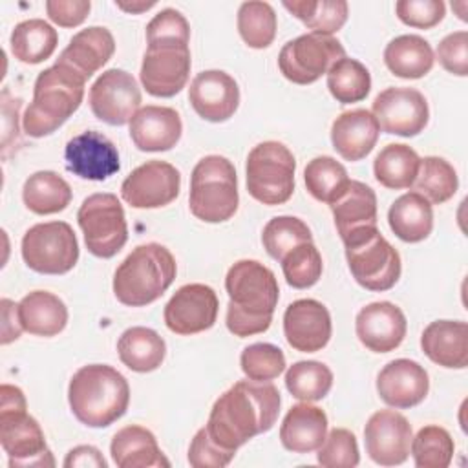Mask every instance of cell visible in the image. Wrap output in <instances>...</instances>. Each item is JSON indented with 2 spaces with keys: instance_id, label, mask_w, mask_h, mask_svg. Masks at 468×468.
I'll use <instances>...</instances> for the list:
<instances>
[{
  "instance_id": "obj_1",
  "label": "cell",
  "mask_w": 468,
  "mask_h": 468,
  "mask_svg": "<svg viewBox=\"0 0 468 468\" xmlns=\"http://www.w3.org/2000/svg\"><path fill=\"white\" fill-rule=\"evenodd\" d=\"M280 404L282 397L274 384L238 380L214 402L205 430L218 446L236 452L274 426Z\"/></svg>"
},
{
  "instance_id": "obj_2",
  "label": "cell",
  "mask_w": 468,
  "mask_h": 468,
  "mask_svg": "<svg viewBox=\"0 0 468 468\" xmlns=\"http://www.w3.org/2000/svg\"><path fill=\"white\" fill-rule=\"evenodd\" d=\"M225 289L229 294L225 324L234 336L245 338L271 327L280 287L269 267L256 260H239L229 269Z\"/></svg>"
},
{
  "instance_id": "obj_3",
  "label": "cell",
  "mask_w": 468,
  "mask_h": 468,
  "mask_svg": "<svg viewBox=\"0 0 468 468\" xmlns=\"http://www.w3.org/2000/svg\"><path fill=\"white\" fill-rule=\"evenodd\" d=\"M68 400L79 422L90 428H106L126 413L130 386L115 367L88 364L73 373Z\"/></svg>"
},
{
  "instance_id": "obj_4",
  "label": "cell",
  "mask_w": 468,
  "mask_h": 468,
  "mask_svg": "<svg viewBox=\"0 0 468 468\" xmlns=\"http://www.w3.org/2000/svg\"><path fill=\"white\" fill-rule=\"evenodd\" d=\"M84 84L80 73L60 62L40 71L33 86V101L22 117L26 135L38 139L58 130L79 110Z\"/></svg>"
},
{
  "instance_id": "obj_5",
  "label": "cell",
  "mask_w": 468,
  "mask_h": 468,
  "mask_svg": "<svg viewBox=\"0 0 468 468\" xmlns=\"http://www.w3.org/2000/svg\"><path fill=\"white\" fill-rule=\"evenodd\" d=\"M176 272V260L165 245H137L115 269L113 294L128 307H144L163 296Z\"/></svg>"
},
{
  "instance_id": "obj_6",
  "label": "cell",
  "mask_w": 468,
  "mask_h": 468,
  "mask_svg": "<svg viewBox=\"0 0 468 468\" xmlns=\"http://www.w3.org/2000/svg\"><path fill=\"white\" fill-rule=\"evenodd\" d=\"M0 442L9 457V466H53V455L46 446L40 424L27 415L26 397L20 388H0Z\"/></svg>"
},
{
  "instance_id": "obj_7",
  "label": "cell",
  "mask_w": 468,
  "mask_h": 468,
  "mask_svg": "<svg viewBox=\"0 0 468 468\" xmlns=\"http://www.w3.org/2000/svg\"><path fill=\"white\" fill-rule=\"evenodd\" d=\"M239 203L234 165L223 155H205L190 176V212L205 223L230 219Z\"/></svg>"
},
{
  "instance_id": "obj_8",
  "label": "cell",
  "mask_w": 468,
  "mask_h": 468,
  "mask_svg": "<svg viewBox=\"0 0 468 468\" xmlns=\"http://www.w3.org/2000/svg\"><path fill=\"white\" fill-rule=\"evenodd\" d=\"M344 241L349 271L358 285L367 291H389L400 278V256L397 249L380 234L378 227H369L347 236Z\"/></svg>"
},
{
  "instance_id": "obj_9",
  "label": "cell",
  "mask_w": 468,
  "mask_h": 468,
  "mask_svg": "<svg viewBox=\"0 0 468 468\" xmlns=\"http://www.w3.org/2000/svg\"><path fill=\"white\" fill-rule=\"evenodd\" d=\"M294 155L283 143L263 141L247 157V192L263 205H282L294 192Z\"/></svg>"
},
{
  "instance_id": "obj_10",
  "label": "cell",
  "mask_w": 468,
  "mask_h": 468,
  "mask_svg": "<svg viewBox=\"0 0 468 468\" xmlns=\"http://www.w3.org/2000/svg\"><path fill=\"white\" fill-rule=\"evenodd\" d=\"M146 51L141 64V84L154 97H174L190 77V37H146Z\"/></svg>"
},
{
  "instance_id": "obj_11",
  "label": "cell",
  "mask_w": 468,
  "mask_h": 468,
  "mask_svg": "<svg viewBox=\"0 0 468 468\" xmlns=\"http://www.w3.org/2000/svg\"><path fill=\"white\" fill-rule=\"evenodd\" d=\"M79 227L88 250L97 258L115 256L128 239V225L115 194L97 192L88 196L77 212Z\"/></svg>"
},
{
  "instance_id": "obj_12",
  "label": "cell",
  "mask_w": 468,
  "mask_h": 468,
  "mask_svg": "<svg viewBox=\"0 0 468 468\" xmlns=\"http://www.w3.org/2000/svg\"><path fill=\"white\" fill-rule=\"evenodd\" d=\"M26 265L40 274H66L79 260V241L66 221L37 223L22 238Z\"/></svg>"
},
{
  "instance_id": "obj_13",
  "label": "cell",
  "mask_w": 468,
  "mask_h": 468,
  "mask_svg": "<svg viewBox=\"0 0 468 468\" xmlns=\"http://www.w3.org/2000/svg\"><path fill=\"white\" fill-rule=\"evenodd\" d=\"M344 57L346 49L338 38L305 33L283 44L278 55V68L287 80L305 86L316 82Z\"/></svg>"
},
{
  "instance_id": "obj_14",
  "label": "cell",
  "mask_w": 468,
  "mask_h": 468,
  "mask_svg": "<svg viewBox=\"0 0 468 468\" xmlns=\"http://www.w3.org/2000/svg\"><path fill=\"white\" fill-rule=\"evenodd\" d=\"M141 106V90L132 73L112 68L102 71L90 88L93 115L110 124L122 126L132 121Z\"/></svg>"
},
{
  "instance_id": "obj_15",
  "label": "cell",
  "mask_w": 468,
  "mask_h": 468,
  "mask_svg": "<svg viewBox=\"0 0 468 468\" xmlns=\"http://www.w3.org/2000/svg\"><path fill=\"white\" fill-rule=\"evenodd\" d=\"M371 113L386 133L400 137L419 135L430 119L424 95L415 88L404 86H391L380 91L373 101Z\"/></svg>"
},
{
  "instance_id": "obj_16",
  "label": "cell",
  "mask_w": 468,
  "mask_h": 468,
  "mask_svg": "<svg viewBox=\"0 0 468 468\" xmlns=\"http://www.w3.org/2000/svg\"><path fill=\"white\" fill-rule=\"evenodd\" d=\"M181 190L179 170L152 159L132 170L121 185V197L133 208H159L170 205Z\"/></svg>"
},
{
  "instance_id": "obj_17",
  "label": "cell",
  "mask_w": 468,
  "mask_h": 468,
  "mask_svg": "<svg viewBox=\"0 0 468 468\" xmlns=\"http://www.w3.org/2000/svg\"><path fill=\"white\" fill-rule=\"evenodd\" d=\"M219 302L212 287L186 283L165 305V324L176 335H196L210 329L218 320Z\"/></svg>"
},
{
  "instance_id": "obj_18",
  "label": "cell",
  "mask_w": 468,
  "mask_h": 468,
  "mask_svg": "<svg viewBox=\"0 0 468 468\" xmlns=\"http://www.w3.org/2000/svg\"><path fill=\"white\" fill-rule=\"evenodd\" d=\"M411 437V424L395 410L375 411L364 428L366 452L380 466L402 464L410 455Z\"/></svg>"
},
{
  "instance_id": "obj_19",
  "label": "cell",
  "mask_w": 468,
  "mask_h": 468,
  "mask_svg": "<svg viewBox=\"0 0 468 468\" xmlns=\"http://www.w3.org/2000/svg\"><path fill=\"white\" fill-rule=\"evenodd\" d=\"M68 172L88 181H104L121 170L117 146L101 132L86 130L66 143Z\"/></svg>"
},
{
  "instance_id": "obj_20",
  "label": "cell",
  "mask_w": 468,
  "mask_h": 468,
  "mask_svg": "<svg viewBox=\"0 0 468 468\" xmlns=\"http://www.w3.org/2000/svg\"><path fill=\"white\" fill-rule=\"evenodd\" d=\"M331 314L318 300H296L283 313V335L296 351L316 353L324 349L331 338Z\"/></svg>"
},
{
  "instance_id": "obj_21",
  "label": "cell",
  "mask_w": 468,
  "mask_h": 468,
  "mask_svg": "<svg viewBox=\"0 0 468 468\" xmlns=\"http://www.w3.org/2000/svg\"><path fill=\"white\" fill-rule=\"evenodd\" d=\"M188 101L201 119L225 122L239 106V88L227 71L207 69L190 82Z\"/></svg>"
},
{
  "instance_id": "obj_22",
  "label": "cell",
  "mask_w": 468,
  "mask_h": 468,
  "mask_svg": "<svg viewBox=\"0 0 468 468\" xmlns=\"http://www.w3.org/2000/svg\"><path fill=\"white\" fill-rule=\"evenodd\" d=\"M430 389L426 369L410 358L388 362L377 375V393L380 400L395 410H408L420 404Z\"/></svg>"
},
{
  "instance_id": "obj_23",
  "label": "cell",
  "mask_w": 468,
  "mask_h": 468,
  "mask_svg": "<svg viewBox=\"0 0 468 468\" xmlns=\"http://www.w3.org/2000/svg\"><path fill=\"white\" fill-rule=\"evenodd\" d=\"M408 322L399 305L391 302H373L362 307L355 320V331L362 346L373 353L397 349L406 336Z\"/></svg>"
},
{
  "instance_id": "obj_24",
  "label": "cell",
  "mask_w": 468,
  "mask_h": 468,
  "mask_svg": "<svg viewBox=\"0 0 468 468\" xmlns=\"http://www.w3.org/2000/svg\"><path fill=\"white\" fill-rule=\"evenodd\" d=\"M181 133V117L168 106H143L130 121V137L141 152H166L179 143Z\"/></svg>"
},
{
  "instance_id": "obj_25",
  "label": "cell",
  "mask_w": 468,
  "mask_h": 468,
  "mask_svg": "<svg viewBox=\"0 0 468 468\" xmlns=\"http://www.w3.org/2000/svg\"><path fill=\"white\" fill-rule=\"evenodd\" d=\"M380 126L367 110H351L340 113L331 126V143L336 154L346 161L364 159L377 144Z\"/></svg>"
},
{
  "instance_id": "obj_26",
  "label": "cell",
  "mask_w": 468,
  "mask_h": 468,
  "mask_svg": "<svg viewBox=\"0 0 468 468\" xmlns=\"http://www.w3.org/2000/svg\"><path fill=\"white\" fill-rule=\"evenodd\" d=\"M420 347L437 366L464 369L468 366V324L463 320H435L422 331Z\"/></svg>"
},
{
  "instance_id": "obj_27",
  "label": "cell",
  "mask_w": 468,
  "mask_h": 468,
  "mask_svg": "<svg viewBox=\"0 0 468 468\" xmlns=\"http://www.w3.org/2000/svg\"><path fill=\"white\" fill-rule=\"evenodd\" d=\"M113 51L115 40L110 29L102 26H91L80 29L69 38V44L62 49L57 62L73 68L88 80L112 58Z\"/></svg>"
},
{
  "instance_id": "obj_28",
  "label": "cell",
  "mask_w": 468,
  "mask_h": 468,
  "mask_svg": "<svg viewBox=\"0 0 468 468\" xmlns=\"http://www.w3.org/2000/svg\"><path fill=\"white\" fill-rule=\"evenodd\" d=\"M327 437V415L309 402L294 404L280 426V441L292 453H311Z\"/></svg>"
},
{
  "instance_id": "obj_29",
  "label": "cell",
  "mask_w": 468,
  "mask_h": 468,
  "mask_svg": "<svg viewBox=\"0 0 468 468\" xmlns=\"http://www.w3.org/2000/svg\"><path fill=\"white\" fill-rule=\"evenodd\" d=\"M342 239L369 227H377V196L362 181L349 179L344 192L329 205Z\"/></svg>"
},
{
  "instance_id": "obj_30",
  "label": "cell",
  "mask_w": 468,
  "mask_h": 468,
  "mask_svg": "<svg viewBox=\"0 0 468 468\" xmlns=\"http://www.w3.org/2000/svg\"><path fill=\"white\" fill-rule=\"evenodd\" d=\"M110 453L119 468H161L170 466L155 435L137 424L121 428L110 444Z\"/></svg>"
},
{
  "instance_id": "obj_31",
  "label": "cell",
  "mask_w": 468,
  "mask_h": 468,
  "mask_svg": "<svg viewBox=\"0 0 468 468\" xmlns=\"http://www.w3.org/2000/svg\"><path fill=\"white\" fill-rule=\"evenodd\" d=\"M22 329L35 336H55L68 324V307L53 292L33 291L18 303Z\"/></svg>"
},
{
  "instance_id": "obj_32",
  "label": "cell",
  "mask_w": 468,
  "mask_h": 468,
  "mask_svg": "<svg viewBox=\"0 0 468 468\" xmlns=\"http://www.w3.org/2000/svg\"><path fill=\"white\" fill-rule=\"evenodd\" d=\"M388 223L393 234L406 243H419L431 234V203L419 192H406L388 210Z\"/></svg>"
},
{
  "instance_id": "obj_33",
  "label": "cell",
  "mask_w": 468,
  "mask_h": 468,
  "mask_svg": "<svg viewBox=\"0 0 468 468\" xmlns=\"http://www.w3.org/2000/svg\"><path fill=\"white\" fill-rule=\"evenodd\" d=\"M117 353L128 369L137 373H150L163 364L166 344L154 329L135 325L119 336Z\"/></svg>"
},
{
  "instance_id": "obj_34",
  "label": "cell",
  "mask_w": 468,
  "mask_h": 468,
  "mask_svg": "<svg viewBox=\"0 0 468 468\" xmlns=\"http://www.w3.org/2000/svg\"><path fill=\"white\" fill-rule=\"evenodd\" d=\"M433 49L419 35H400L389 40L384 49L388 69L400 79H420L433 68Z\"/></svg>"
},
{
  "instance_id": "obj_35",
  "label": "cell",
  "mask_w": 468,
  "mask_h": 468,
  "mask_svg": "<svg viewBox=\"0 0 468 468\" xmlns=\"http://www.w3.org/2000/svg\"><path fill=\"white\" fill-rule=\"evenodd\" d=\"M71 196L68 181L51 170L31 174L22 188L24 205L38 216L62 212L71 203Z\"/></svg>"
},
{
  "instance_id": "obj_36",
  "label": "cell",
  "mask_w": 468,
  "mask_h": 468,
  "mask_svg": "<svg viewBox=\"0 0 468 468\" xmlns=\"http://www.w3.org/2000/svg\"><path fill=\"white\" fill-rule=\"evenodd\" d=\"M57 42V29L42 18H29L16 24L9 40L13 57L24 64H38L49 58Z\"/></svg>"
},
{
  "instance_id": "obj_37",
  "label": "cell",
  "mask_w": 468,
  "mask_h": 468,
  "mask_svg": "<svg viewBox=\"0 0 468 468\" xmlns=\"http://www.w3.org/2000/svg\"><path fill=\"white\" fill-rule=\"evenodd\" d=\"M419 161L420 157L411 146L391 143L384 146L373 161L375 179L391 190L410 188L417 177Z\"/></svg>"
},
{
  "instance_id": "obj_38",
  "label": "cell",
  "mask_w": 468,
  "mask_h": 468,
  "mask_svg": "<svg viewBox=\"0 0 468 468\" xmlns=\"http://www.w3.org/2000/svg\"><path fill=\"white\" fill-rule=\"evenodd\" d=\"M283 7L303 22L311 33L333 37L347 20L346 0H285Z\"/></svg>"
},
{
  "instance_id": "obj_39",
  "label": "cell",
  "mask_w": 468,
  "mask_h": 468,
  "mask_svg": "<svg viewBox=\"0 0 468 468\" xmlns=\"http://www.w3.org/2000/svg\"><path fill=\"white\" fill-rule=\"evenodd\" d=\"M411 186H415V192L424 196L431 205H441L455 196L459 179L455 168L446 159L426 155L419 161L417 177Z\"/></svg>"
},
{
  "instance_id": "obj_40",
  "label": "cell",
  "mask_w": 468,
  "mask_h": 468,
  "mask_svg": "<svg viewBox=\"0 0 468 468\" xmlns=\"http://www.w3.org/2000/svg\"><path fill=\"white\" fill-rule=\"evenodd\" d=\"M327 88L340 104L360 102L371 90V75L362 62L344 57L327 71Z\"/></svg>"
},
{
  "instance_id": "obj_41",
  "label": "cell",
  "mask_w": 468,
  "mask_h": 468,
  "mask_svg": "<svg viewBox=\"0 0 468 468\" xmlns=\"http://www.w3.org/2000/svg\"><path fill=\"white\" fill-rule=\"evenodd\" d=\"M307 192L322 203L331 205L347 186L349 177L342 163L331 155H318L311 159L303 170Z\"/></svg>"
},
{
  "instance_id": "obj_42",
  "label": "cell",
  "mask_w": 468,
  "mask_h": 468,
  "mask_svg": "<svg viewBox=\"0 0 468 468\" xmlns=\"http://www.w3.org/2000/svg\"><path fill=\"white\" fill-rule=\"evenodd\" d=\"M333 386L331 369L318 360L294 362L285 373L287 391L303 402L322 400Z\"/></svg>"
},
{
  "instance_id": "obj_43",
  "label": "cell",
  "mask_w": 468,
  "mask_h": 468,
  "mask_svg": "<svg viewBox=\"0 0 468 468\" xmlns=\"http://www.w3.org/2000/svg\"><path fill=\"white\" fill-rule=\"evenodd\" d=\"M276 13L267 2H243L238 9V31L249 48H269L276 37Z\"/></svg>"
},
{
  "instance_id": "obj_44",
  "label": "cell",
  "mask_w": 468,
  "mask_h": 468,
  "mask_svg": "<svg viewBox=\"0 0 468 468\" xmlns=\"http://www.w3.org/2000/svg\"><path fill=\"white\" fill-rule=\"evenodd\" d=\"M313 241L307 223L294 216H276L267 221L261 232V243L271 258L282 261V258L294 247Z\"/></svg>"
},
{
  "instance_id": "obj_45",
  "label": "cell",
  "mask_w": 468,
  "mask_h": 468,
  "mask_svg": "<svg viewBox=\"0 0 468 468\" xmlns=\"http://www.w3.org/2000/svg\"><path fill=\"white\" fill-rule=\"evenodd\" d=\"M410 448L415 466L419 468H446L450 466L455 452L452 435L437 424L420 428L419 433L411 437Z\"/></svg>"
},
{
  "instance_id": "obj_46",
  "label": "cell",
  "mask_w": 468,
  "mask_h": 468,
  "mask_svg": "<svg viewBox=\"0 0 468 468\" xmlns=\"http://www.w3.org/2000/svg\"><path fill=\"white\" fill-rule=\"evenodd\" d=\"M280 263L285 282L294 289L313 287L320 280L324 269L322 256L313 241L294 247L282 258Z\"/></svg>"
},
{
  "instance_id": "obj_47",
  "label": "cell",
  "mask_w": 468,
  "mask_h": 468,
  "mask_svg": "<svg viewBox=\"0 0 468 468\" xmlns=\"http://www.w3.org/2000/svg\"><path fill=\"white\" fill-rule=\"evenodd\" d=\"M239 364H241V371L249 380L269 382L283 373L285 355L274 344L256 342L247 346L241 351Z\"/></svg>"
},
{
  "instance_id": "obj_48",
  "label": "cell",
  "mask_w": 468,
  "mask_h": 468,
  "mask_svg": "<svg viewBox=\"0 0 468 468\" xmlns=\"http://www.w3.org/2000/svg\"><path fill=\"white\" fill-rule=\"evenodd\" d=\"M316 459L325 468H353L360 463L356 437L346 428H333L322 446Z\"/></svg>"
},
{
  "instance_id": "obj_49",
  "label": "cell",
  "mask_w": 468,
  "mask_h": 468,
  "mask_svg": "<svg viewBox=\"0 0 468 468\" xmlns=\"http://www.w3.org/2000/svg\"><path fill=\"white\" fill-rule=\"evenodd\" d=\"M395 11L402 24L417 29H430L444 18L446 5L441 0H399Z\"/></svg>"
},
{
  "instance_id": "obj_50",
  "label": "cell",
  "mask_w": 468,
  "mask_h": 468,
  "mask_svg": "<svg viewBox=\"0 0 468 468\" xmlns=\"http://www.w3.org/2000/svg\"><path fill=\"white\" fill-rule=\"evenodd\" d=\"M236 452L218 446L205 428L197 430L188 448V463L196 468H223L234 459Z\"/></svg>"
},
{
  "instance_id": "obj_51",
  "label": "cell",
  "mask_w": 468,
  "mask_h": 468,
  "mask_svg": "<svg viewBox=\"0 0 468 468\" xmlns=\"http://www.w3.org/2000/svg\"><path fill=\"white\" fill-rule=\"evenodd\" d=\"M439 64L457 77L468 75V33L464 29L446 35L437 46Z\"/></svg>"
},
{
  "instance_id": "obj_52",
  "label": "cell",
  "mask_w": 468,
  "mask_h": 468,
  "mask_svg": "<svg viewBox=\"0 0 468 468\" xmlns=\"http://www.w3.org/2000/svg\"><path fill=\"white\" fill-rule=\"evenodd\" d=\"M91 9L90 0H48L46 11L51 22L60 27L80 26Z\"/></svg>"
},
{
  "instance_id": "obj_53",
  "label": "cell",
  "mask_w": 468,
  "mask_h": 468,
  "mask_svg": "<svg viewBox=\"0 0 468 468\" xmlns=\"http://www.w3.org/2000/svg\"><path fill=\"white\" fill-rule=\"evenodd\" d=\"M22 106L20 99H15L9 95V90H2V121H4V130H2V150L4 157H7V148L11 144L18 143V110Z\"/></svg>"
},
{
  "instance_id": "obj_54",
  "label": "cell",
  "mask_w": 468,
  "mask_h": 468,
  "mask_svg": "<svg viewBox=\"0 0 468 468\" xmlns=\"http://www.w3.org/2000/svg\"><path fill=\"white\" fill-rule=\"evenodd\" d=\"M66 468H106L108 463L106 459L102 457V453L95 448V446H90V444H82V446H75L68 452L64 463H62Z\"/></svg>"
},
{
  "instance_id": "obj_55",
  "label": "cell",
  "mask_w": 468,
  "mask_h": 468,
  "mask_svg": "<svg viewBox=\"0 0 468 468\" xmlns=\"http://www.w3.org/2000/svg\"><path fill=\"white\" fill-rule=\"evenodd\" d=\"M0 305H2V320H4L2 322V344L5 346L9 342L16 340L24 329H22V324L18 318V303H15L7 298H2Z\"/></svg>"
},
{
  "instance_id": "obj_56",
  "label": "cell",
  "mask_w": 468,
  "mask_h": 468,
  "mask_svg": "<svg viewBox=\"0 0 468 468\" xmlns=\"http://www.w3.org/2000/svg\"><path fill=\"white\" fill-rule=\"evenodd\" d=\"M115 5L117 7H121L122 11H126V13H143V11H146V9H150V7H154L155 5V2L152 0V2H132V4H126V2H115Z\"/></svg>"
}]
</instances>
